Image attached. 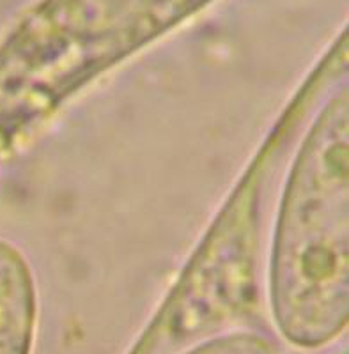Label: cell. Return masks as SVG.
I'll return each instance as SVG.
<instances>
[{
    "mask_svg": "<svg viewBox=\"0 0 349 354\" xmlns=\"http://www.w3.org/2000/svg\"><path fill=\"white\" fill-rule=\"evenodd\" d=\"M280 333L317 347L348 324V91L317 117L289 174L271 257Z\"/></svg>",
    "mask_w": 349,
    "mask_h": 354,
    "instance_id": "obj_1",
    "label": "cell"
},
{
    "mask_svg": "<svg viewBox=\"0 0 349 354\" xmlns=\"http://www.w3.org/2000/svg\"><path fill=\"white\" fill-rule=\"evenodd\" d=\"M36 324V287L27 261L0 241V354H30Z\"/></svg>",
    "mask_w": 349,
    "mask_h": 354,
    "instance_id": "obj_2",
    "label": "cell"
},
{
    "mask_svg": "<svg viewBox=\"0 0 349 354\" xmlns=\"http://www.w3.org/2000/svg\"><path fill=\"white\" fill-rule=\"evenodd\" d=\"M188 354H275L266 338L253 333L227 335L197 347Z\"/></svg>",
    "mask_w": 349,
    "mask_h": 354,
    "instance_id": "obj_3",
    "label": "cell"
}]
</instances>
